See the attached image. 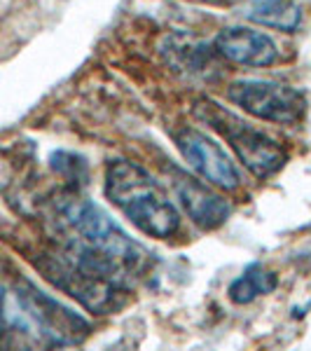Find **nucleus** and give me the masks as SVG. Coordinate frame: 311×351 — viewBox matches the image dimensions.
Listing matches in <instances>:
<instances>
[{
	"instance_id": "obj_1",
	"label": "nucleus",
	"mask_w": 311,
	"mask_h": 351,
	"mask_svg": "<svg viewBox=\"0 0 311 351\" xmlns=\"http://www.w3.org/2000/svg\"><path fill=\"white\" fill-rule=\"evenodd\" d=\"M56 213L71 234L66 253L89 269L108 276L117 286H127L148 265V253L136 243L103 208L92 199L68 192L56 202Z\"/></svg>"
},
{
	"instance_id": "obj_12",
	"label": "nucleus",
	"mask_w": 311,
	"mask_h": 351,
	"mask_svg": "<svg viewBox=\"0 0 311 351\" xmlns=\"http://www.w3.org/2000/svg\"><path fill=\"white\" fill-rule=\"evenodd\" d=\"M276 284H279L276 274L264 267V265H260V263L248 265L244 269V274H241L239 279L232 281L229 300L236 304H248V302H253V300L271 293L276 288Z\"/></svg>"
},
{
	"instance_id": "obj_14",
	"label": "nucleus",
	"mask_w": 311,
	"mask_h": 351,
	"mask_svg": "<svg viewBox=\"0 0 311 351\" xmlns=\"http://www.w3.org/2000/svg\"><path fill=\"white\" fill-rule=\"evenodd\" d=\"M5 339H8V324H5V314L0 309V347L5 344Z\"/></svg>"
},
{
	"instance_id": "obj_7",
	"label": "nucleus",
	"mask_w": 311,
	"mask_h": 351,
	"mask_svg": "<svg viewBox=\"0 0 311 351\" xmlns=\"http://www.w3.org/2000/svg\"><path fill=\"white\" fill-rule=\"evenodd\" d=\"M176 145L183 157L190 162L201 178L213 183L220 190H236L241 185V176L232 157L213 138L197 129H180L176 136Z\"/></svg>"
},
{
	"instance_id": "obj_3",
	"label": "nucleus",
	"mask_w": 311,
	"mask_h": 351,
	"mask_svg": "<svg viewBox=\"0 0 311 351\" xmlns=\"http://www.w3.org/2000/svg\"><path fill=\"white\" fill-rule=\"evenodd\" d=\"M195 115L218 132L236 152L239 162L258 178H269L286 164V150L264 132L223 108L216 101L201 99L195 104Z\"/></svg>"
},
{
	"instance_id": "obj_8",
	"label": "nucleus",
	"mask_w": 311,
	"mask_h": 351,
	"mask_svg": "<svg viewBox=\"0 0 311 351\" xmlns=\"http://www.w3.org/2000/svg\"><path fill=\"white\" fill-rule=\"evenodd\" d=\"M213 49L218 56L232 61L239 66H253L262 68L276 61V43L271 40L267 33L256 31L248 26H229L218 33L213 40Z\"/></svg>"
},
{
	"instance_id": "obj_4",
	"label": "nucleus",
	"mask_w": 311,
	"mask_h": 351,
	"mask_svg": "<svg viewBox=\"0 0 311 351\" xmlns=\"http://www.w3.org/2000/svg\"><path fill=\"white\" fill-rule=\"evenodd\" d=\"M42 271L56 288L75 298L82 307H87L94 314H105V311L115 309L120 304V293H124L122 286L105 279L99 271L84 267L66 251L61 256H47Z\"/></svg>"
},
{
	"instance_id": "obj_13",
	"label": "nucleus",
	"mask_w": 311,
	"mask_h": 351,
	"mask_svg": "<svg viewBox=\"0 0 311 351\" xmlns=\"http://www.w3.org/2000/svg\"><path fill=\"white\" fill-rule=\"evenodd\" d=\"M52 167H54V171H59L61 176H66V178H71V180H80L84 176V169H87L80 157L71 155V152H54Z\"/></svg>"
},
{
	"instance_id": "obj_10",
	"label": "nucleus",
	"mask_w": 311,
	"mask_h": 351,
	"mask_svg": "<svg viewBox=\"0 0 311 351\" xmlns=\"http://www.w3.org/2000/svg\"><path fill=\"white\" fill-rule=\"evenodd\" d=\"M166 61L176 71L190 73V75H203L213 68V52L206 43L195 40L192 36H169L162 45Z\"/></svg>"
},
{
	"instance_id": "obj_5",
	"label": "nucleus",
	"mask_w": 311,
	"mask_h": 351,
	"mask_svg": "<svg viewBox=\"0 0 311 351\" xmlns=\"http://www.w3.org/2000/svg\"><path fill=\"white\" fill-rule=\"evenodd\" d=\"M227 99L248 115L276 124H295L307 108L299 89L271 80H236L229 84Z\"/></svg>"
},
{
	"instance_id": "obj_2",
	"label": "nucleus",
	"mask_w": 311,
	"mask_h": 351,
	"mask_svg": "<svg viewBox=\"0 0 311 351\" xmlns=\"http://www.w3.org/2000/svg\"><path fill=\"white\" fill-rule=\"evenodd\" d=\"M105 197L124 218L152 239H169L180 230V213L143 167L115 160L105 169Z\"/></svg>"
},
{
	"instance_id": "obj_15",
	"label": "nucleus",
	"mask_w": 311,
	"mask_h": 351,
	"mask_svg": "<svg viewBox=\"0 0 311 351\" xmlns=\"http://www.w3.org/2000/svg\"><path fill=\"white\" fill-rule=\"evenodd\" d=\"M195 3H208V5H234V3H244V0H195Z\"/></svg>"
},
{
	"instance_id": "obj_11",
	"label": "nucleus",
	"mask_w": 311,
	"mask_h": 351,
	"mask_svg": "<svg viewBox=\"0 0 311 351\" xmlns=\"http://www.w3.org/2000/svg\"><path fill=\"white\" fill-rule=\"evenodd\" d=\"M241 14L253 24L284 33L297 31L302 24V10L295 0H244Z\"/></svg>"
},
{
	"instance_id": "obj_9",
	"label": "nucleus",
	"mask_w": 311,
	"mask_h": 351,
	"mask_svg": "<svg viewBox=\"0 0 311 351\" xmlns=\"http://www.w3.org/2000/svg\"><path fill=\"white\" fill-rule=\"evenodd\" d=\"M173 190H176L183 211L199 228L218 230L229 218L232 206L227 204V199H223L218 192L206 188V185L199 183L197 178H192V176H173Z\"/></svg>"
},
{
	"instance_id": "obj_6",
	"label": "nucleus",
	"mask_w": 311,
	"mask_h": 351,
	"mask_svg": "<svg viewBox=\"0 0 311 351\" xmlns=\"http://www.w3.org/2000/svg\"><path fill=\"white\" fill-rule=\"evenodd\" d=\"M16 300L28 319L33 321L47 339L56 344H77L89 335V324L80 314L64 307L54 298L45 295L33 284H21L16 288Z\"/></svg>"
}]
</instances>
